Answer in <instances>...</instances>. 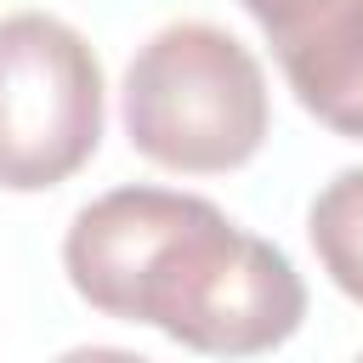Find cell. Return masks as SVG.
Segmentation results:
<instances>
[{"label": "cell", "mask_w": 363, "mask_h": 363, "mask_svg": "<svg viewBox=\"0 0 363 363\" xmlns=\"http://www.w3.org/2000/svg\"><path fill=\"white\" fill-rule=\"evenodd\" d=\"M62 267L96 312L153 323L216 357L272 352L306 318V284L289 255L199 193L113 187L91 199L62 238Z\"/></svg>", "instance_id": "obj_1"}, {"label": "cell", "mask_w": 363, "mask_h": 363, "mask_svg": "<svg viewBox=\"0 0 363 363\" xmlns=\"http://www.w3.org/2000/svg\"><path fill=\"white\" fill-rule=\"evenodd\" d=\"M306 238L340 295L363 306V164L340 170L306 210Z\"/></svg>", "instance_id": "obj_5"}, {"label": "cell", "mask_w": 363, "mask_h": 363, "mask_svg": "<svg viewBox=\"0 0 363 363\" xmlns=\"http://www.w3.org/2000/svg\"><path fill=\"white\" fill-rule=\"evenodd\" d=\"M102 142V62L45 11L0 17V187L68 182Z\"/></svg>", "instance_id": "obj_3"}, {"label": "cell", "mask_w": 363, "mask_h": 363, "mask_svg": "<svg viewBox=\"0 0 363 363\" xmlns=\"http://www.w3.org/2000/svg\"><path fill=\"white\" fill-rule=\"evenodd\" d=\"M306 113L363 142V0H244Z\"/></svg>", "instance_id": "obj_4"}, {"label": "cell", "mask_w": 363, "mask_h": 363, "mask_svg": "<svg viewBox=\"0 0 363 363\" xmlns=\"http://www.w3.org/2000/svg\"><path fill=\"white\" fill-rule=\"evenodd\" d=\"M130 147L164 170H238L267 136V74L250 45L216 23L159 28L125 68Z\"/></svg>", "instance_id": "obj_2"}]
</instances>
